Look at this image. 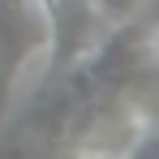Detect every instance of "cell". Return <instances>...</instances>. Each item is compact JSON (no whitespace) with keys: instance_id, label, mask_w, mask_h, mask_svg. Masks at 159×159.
<instances>
[{"instance_id":"1","label":"cell","mask_w":159,"mask_h":159,"mask_svg":"<svg viewBox=\"0 0 159 159\" xmlns=\"http://www.w3.org/2000/svg\"><path fill=\"white\" fill-rule=\"evenodd\" d=\"M48 22V78H60L103 39V17L95 0H34Z\"/></svg>"},{"instance_id":"2","label":"cell","mask_w":159,"mask_h":159,"mask_svg":"<svg viewBox=\"0 0 159 159\" xmlns=\"http://www.w3.org/2000/svg\"><path fill=\"white\" fill-rule=\"evenodd\" d=\"M48 52V22L34 0H0V116L13 99L26 65Z\"/></svg>"},{"instance_id":"3","label":"cell","mask_w":159,"mask_h":159,"mask_svg":"<svg viewBox=\"0 0 159 159\" xmlns=\"http://www.w3.org/2000/svg\"><path fill=\"white\" fill-rule=\"evenodd\" d=\"M142 4H146V0H95V9H99V17H103L107 26H120V22H133Z\"/></svg>"},{"instance_id":"4","label":"cell","mask_w":159,"mask_h":159,"mask_svg":"<svg viewBox=\"0 0 159 159\" xmlns=\"http://www.w3.org/2000/svg\"><path fill=\"white\" fill-rule=\"evenodd\" d=\"M125 159H159V133H142V138L129 146Z\"/></svg>"},{"instance_id":"5","label":"cell","mask_w":159,"mask_h":159,"mask_svg":"<svg viewBox=\"0 0 159 159\" xmlns=\"http://www.w3.org/2000/svg\"><path fill=\"white\" fill-rule=\"evenodd\" d=\"M116 159H125V155H116Z\"/></svg>"}]
</instances>
